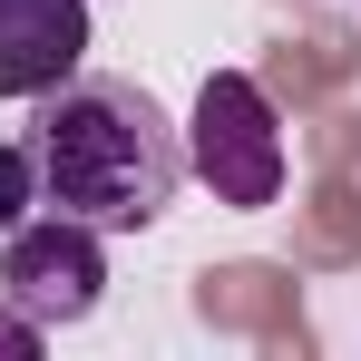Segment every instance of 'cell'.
Wrapping results in <instances>:
<instances>
[{
    "mask_svg": "<svg viewBox=\"0 0 361 361\" xmlns=\"http://www.w3.org/2000/svg\"><path fill=\"white\" fill-rule=\"evenodd\" d=\"M0 293L20 302L39 332H68V322H88L98 293H108V254H98V225H78V215H20L10 244H0Z\"/></svg>",
    "mask_w": 361,
    "mask_h": 361,
    "instance_id": "3",
    "label": "cell"
},
{
    "mask_svg": "<svg viewBox=\"0 0 361 361\" xmlns=\"http://www.w3.org/2000/svg\"><path fill=\"white\" fill-rule=\"evenodd\" d=\"M30 205H39V166H30V147H10V137H0V235H10Z\"/></svg>",
    "mask_w": 361,
    "mask_h": 361,
    "instance_id": "5",
    "label": "cell"
},
{
    "mask_svg": "<svg viewBox=\"0 0 361 361\" xmlns=\"http://www.w3.org/2000/svg\"><path fill=\"white\" fill-rule=\"evenodd\" d=\"M185 176H205L215 205H274L283 195V127H274V98L244 78V68H215L195 88V118H185Z\"/></svg>",
    "mask_w": 361,
    "mask_h": 361,
    "instance_id": "2",
    "label": "cell"
},
{
    "mask_svg": "<svg viewBox=\"0 0 361 361\" xmlns=\"http://www.w3.org/2000/svg\"><path fill=\"white\" fill-rule=\"evenodd\" d=\"M88 59V0H0V98H49Z\"/></svg>",
    "mask_w": 361,
    "mask_h": 361,
    "instance_id": "4",
    "label": "cell"
},
{
    "mask_svg": "<svg viewBox=\"0 0 361 361\" xmlns=\"http://www.w3.org/2000/svg\"><path fill=\"white\" fill-rule=\"evenodd\" d=\"M39 342H49V332H39V322H30L20 302L0 293V361H30V352H39Z\"/></svg>",
    "mask_w": 361,
    "mask_h": 361,
    "instance_id": "6",
    "label": "cell"
},
{
    "mask_svg": "<svg viewBox=\"0 0 361 361\" xmlns=\"http://www.w3.org/2000/svg\"><path fill=\"white\" fill-rule=\"evenodd\" d=\"M39 205L98 235H147L185 185V137L137 78H59L30 127Z\"/></svg>",
    "mask_w": 361,
    "mask_h": 361,
    "instance_id": "1",
    "label": "cell"
}]
</instances>
